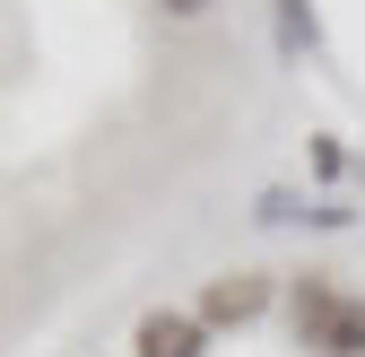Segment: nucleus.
I'll return each instance as SVG.
<instances>
[{
    "instance_id": "7ed1b4c3",
    "label": "nucleus",
    "mask_w": 365,
    "mask_h": 357,
    "mask_svg": "<svg viewBox=\"0 0 365 357\" xmlns=\"http://www.w3.org/2000/svg\"><path fill=\"white\" fill-rule=\"evenodd\" d=\"M140 357H200V323L192 314H148L140 323Z\"/></svg>"
},
{
    "instance_id": "20e7f679",
    "label": "nucleus",
    "mask_w": 365,
    "mask_h": 357,
    "mask_svg": "<svg viewBox=\"0 0 365 357\" xmlns=\"http://www.w3.org/2000/svg\"><path fill=\"white\" fill-rule=\"evenodd\" d=\"M287 9V35H313V18H304V0H279Z\"/></svg>"
},
{
    "instance_id": "f03ea898",
    "label": "nucleus",
    "mask_w": 365,
    "mask_h": 357,
    "mask_svg": "<svg viewBox=\"0 0 365 357\" xmlns=\"http://www.w3.org/2000/svg\"><path fill=\"white\" fill-rule=\"evenodd\" d=\"M269 305V279L261 271H235V279H217L209 296H200V323H252Z\"/></svg>"
},
{
    "instance_id": "39448f33",
    "label": "nucleus",
    "mask_w": 365,
    "mask_h": 357,
    "mask_svg": "<svg viewBox=\"0 0 365 357\" xmlns=\"http://www.w3.org/2000/svg\"><path fill=\"white\" fill-rule=\"evenodd\" d=\"M165 9H174V18H200V9H209V0H165Z\"/></svg>"
},
{
    "instance_id": "f257e3e1",
    "label": "nucleus",
    "mask_w": 365,
    "mask_h": 357,
    "mask_svg": "<svg viewBox=\"0 0 365 357\" xmlns=\"http://www.w3.org/2000/svg\"><path fill=\"white\" fill-rule=\"evenodd\" d=\"M296 340L322 348V357H365V305L322 288V279H304L296 288Z\"/></svg>"
}]
</instances>
